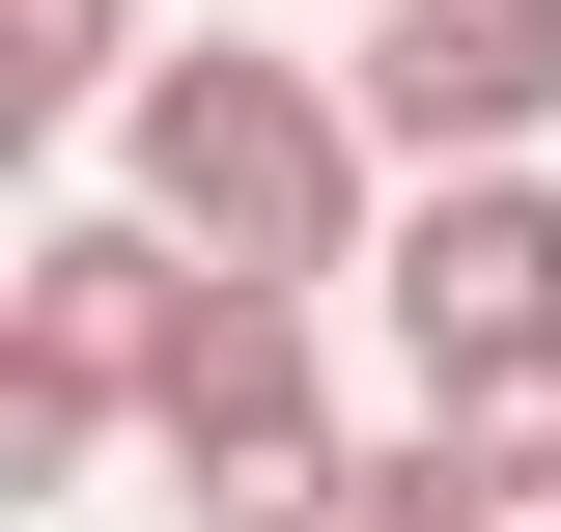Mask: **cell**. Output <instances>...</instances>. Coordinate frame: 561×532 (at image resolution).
Wrapping results in <instances>:
<instances>
[{
	"label": "cell",
	"mask_w": 561,
	"mask_h": 532,
	"mask_svg": "<svg viewBox=\"0 0 561 532\" xmlns=\"http://www.w3.org/2000/svg\"><path fill=\"white\" fill-rule=\"evenodd\" d=\"M197 532H365V505H337V476H309V505H197Z\"/></svg>",
	"instance_id": "9c48e42d"
},
{
	"label": "cell",
	"mask_w": 561,
	"mask_h": 532,
	"mask_svg": "<svg viewBox=\"0 0 561 532\" xmlns=\"http://www.w3.org/2000/svg\"><path fill=\"white\" fill-rule=\"evenodd\" d=\"M140 449L197 476V505H309V476H337V280H197Z\"/></svg>",
	"instance_id": "3957f363"
},
{
	"label": "cell",
	"mask_w": 561,
	"mask_h": 532,
	"mask_svg": "<svg viewBox=\"0 0 561 532\" xmlns=\"http://www.w3.org/2000/svg\"><path fill=\"white\" fill-rule=\"evenodd\" d=\"M113 197L197 224L225 280H365L393 253V140H365V57H253V28H169L113 113Z\"/></svg>",
	"instance_id": "6da1fadb"
},
{
	"label": "cell",
	"mask_w": 561,
	"mask_h": 532,
	"mask_svg": "<svg viewBox=\"0 0 561 532\" xmlns=\"http://www.w3.org/2000/svg\"><path fill=\"white\" fill-rule=\"evenodd\" d=\"M337 505H365V532H534L478 449H449V420H365V449H337Z\"/></svg>",
	"instance_id": "52a82bcc"
},
{
	"label": "cell",
	"mask_w": 561,
	"mask_h": 532,
	"mask_svg": "<svg viewBox=\"0 0 561 532\" xmlns=\"http://www.w3.org/2000/svg\"><path fill=\"white\" fill-rule=\"evenodd\" d=\"M365 309H393L421 393H449V365H534V336H561V169H393Z\"/></svg>",
	"instance_id": "277c9868"
},
{
	"label": "cell",
	"mask_w": 561,
	"mask_h": 532,
	"mask_svg": "<svg viewBox=\"0 0 561 532\" xmlns=\"http://www.w3.org/2000/svg\"><path fill=\"white\" fill-rule=\"evenodd\" d=\"M140 57H169V0H0V113H28V140H113Z\"/></svg>",
	"instance_id": "8992f818"
},
{
	"label": "cell",
	"mask_w": 561,
	"mask_h": 532,
	"mask_svg": "<svg viewBox=\"0 0 561 532\" xmlns=\"http://www.w3.org/2000/svg\"><path fill=\"white\" fill-rule=\"evenodd\" d=\"M169 28H253V0H169Z\"/></svg>",
	"instance_id": "30bf717a"
},
{
	"label": "cell",
	"mask_w": 561,
	"mask_h": 532,
	"mask_svg": "<svg viewBox=\"0 0 561 532\" xmlns=\"http://www.w3.org/2000/svg\"><path fill=\"white\" fill-rule=\"evenodd\" d=\"M365 140L393 169H534L561 140V0H365Z\"/></svg>",
	"instance_id": "5b68a950"
},
{
	"label": "cell",
	"mask_w": 561,
	"mask_h": 532,
	"mask_svg": "<svg viewBox=\"0 0 561 532\" xmlns=\"http://www.w3.org/2000/svg\"><path fill=\"white\" fill-rule=\"evenodd\" d=\"M421 420H449V449H478L505 505L561 532V336H534V365H449V393H421Z\"/></svg>",
	"instance_id": "ba28073f"
},
{
	"label": "cell",
	"mask_w": 561,
	"mask_h": 532,
	"mask_svg": "<svg viewBox=\"0 0 561 532\" xmlns=\"http://www.w3.org/2000/svg\"><path fill=\"white\" fill-rule=\"evenodd\" d=\"M197 224H140V197H57L28 224V280H0V476L57 505V476H113L140 420H169V336H197Z\"/></svg>",
	"instance_id": "7a4b0ae2"
}]
</instances>
